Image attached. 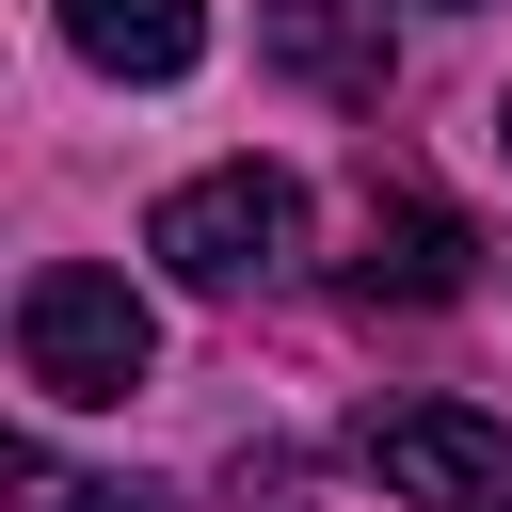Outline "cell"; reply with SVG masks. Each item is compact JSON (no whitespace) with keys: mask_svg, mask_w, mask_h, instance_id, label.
Masks as SVG:
<instances>
[{"mask_svg":"<svg viewBox=\"0 0 512 512\" xmlns=\"http://www.w3.org/2000/svg\"><path fill=\"white\" fill-rule=\"evenodd\" d=\"M16 368H32V400L96 416V400H128V384L160 368V304H144L128 272H96V256H48V272L16 288Z\"/></svg>","mask_w":512,"mask_h":512,"instance_id":"obj_1","label":"cell"},{"mask_svg":"<svg viewBox=\"0 0 512 512\" xmlns=\"http://www.w3.org/2000/svg\"><path fill=\"white\" fill-rule=\"evenodd\" d=\"M144 256H160L176 288L240 304V288H272V272L304 256V176H272V160H208V176H176V192H160Z\"/></svg>","mask_w":512,"mask_h":512,"instance_id":"obj_2","label":"cell"},{"mask_svg":"<svg viewBox=\"0 0 512 512\" xmlns=\"http://www.w3.org/2000/svg\"><path fill=\"white\" fill-rule=\"evenodd\" d=\"M368 464H384V496H416V512H512V432L464 416V400H384V416H368Z\"/></svg>","mask_w":512,"mask_h":512,"instance_id":"obj_3","label":"cell"},{"mask_svg":"<svg viewBox=\"0 0 512 512\" xmlns=\"http://www.w3.org/2000/svg\"><path fill=\"white\" fill-rule=\"evenodd\" d=\"M256 64L336 112H384V0H256Z\"/></svg>","mask_w":512,"mask_h":512,"instance_id":"obj_4","label":"cell"},{"mask_svg":"<svg viewBox=\"0 0 512 512\" xmlns=\"http://www.w3.org/2000/svg\"><path fill=\"white\" fill-rule=\"evenodd\" d=\"M464 272H480L464 208H432V192H368V256H352L368 304H464Z\"/></svg>","mask_w":512,"mask_h":512,"instance_id":"obj_5","label":"cell"},{"mask_svg":"<svg viewBox=\"0 0 512 512\" xmlns=\"http://www.w3.org/2000/svg\"><path fill=\"white\" fill-rule=\"evenodd\" d=\"M64 48L96 80H192L208 64V0H64Z\"/></svg>","mask_w":512,"mask_h":512,"instance_id":"obj_6","label":"cell"},{"mask_svg":"<svg viewBox=\"0 0 512 512\" xmlns=\"http://www.w3.org/2000/svg\"><path fill=\"white\" fill-rule=\"evenodd\" d=\"M32 512H176V496H160V480H48Z\"/></svg>","mask_w":512,"mask_h":512,"instance_id":"obj_7","label":"cell"},{"mask_svg":"<svg viewBox=\"0 0 512 512\" xmlns=\"http://www.w3.org/2000/svg\"><path fill=\"white\" fill-rule=\"evenodd\" d=\"M496 144H512V112H496Z\"/></svg>","mask_w":512,"mask_h":512,"instance_id":"obj_8","label":"cell"}]
</instances>
